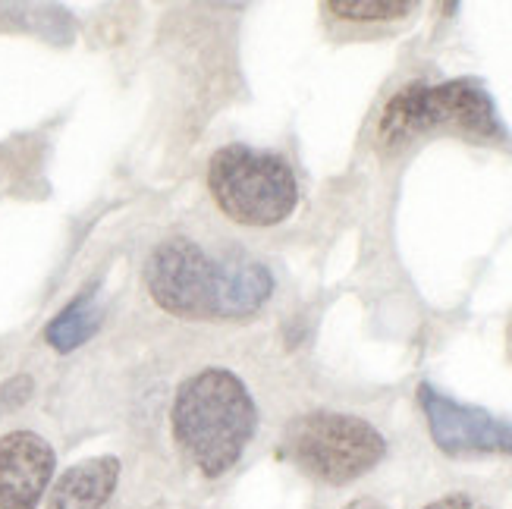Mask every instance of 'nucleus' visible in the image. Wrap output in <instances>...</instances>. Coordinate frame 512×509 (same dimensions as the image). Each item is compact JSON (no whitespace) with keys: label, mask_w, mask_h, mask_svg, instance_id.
<instances>
[{"label":"nucleus","mask_w":512,"mask_h":509,"mask_svg":"<svg viewBox=\"0 0 512 509\" xmlns=\"http://www.w3.org/2000/svg\"><path fill=\"white\" fill-rule=\"evenodd\" d=\"M145 286L158 308L173 318L242 321L274 296V274L255 258H211L195 239L170 236L148 255Z\"/></svg>","instance_id":"f257e3e1"},{"label":"nucleus","mask_w":512,"mask_h":509,"mask_svg":"<svg viewBox=\"0 0 512 509\" xmlns=\"http://www.w3.org/2000/svg\"><path fill=\"white\" fill-rule=\"evenodd\" d=\"M170 425L192 466L205 478H220L255 437L258 406L230 368H202L176 390Z\"/></svg>","instance_id":"f03ea898"},{"label":"nucleus","mask_w":512,"mask_h":509,"mask_svg":"<svg viewBox=\"0 0 512 509\" xmlns=\"http://www.w3.org/2000/svg\"><path fill=\"white\" fill-rule=\"evenodd\" d=\"M459 132L475 142H506V126L491 92L475 79L412 82L384 104L377 120V145L396 151L428 132Z\"/></svg>","instance_id":"7ed1b4c3"},{"label":"nucleus","mask_w":512,"mask_h":509,"mask_svg":"<svg viewBox=\"0 0 512 509\" xmlns=\"http://www.w3.org/2000/svg\"><path fill=\"white\" fill-rule=\"evenodd\" d=\"M208 189L214 205L242 227H277L299 208V180L289 161L252 145L214 151Z\"/></svg>","instance_id":"20e7f679"},{"label":"nucleus","mask_w":512,"mask_h":509,"mask_svg":"<svg viewBox=\"0 0 512 509\" xmlns=\"http://www.w3.org/2000/svg\"><path fill=\"white\" fill-rule=\"evenodd\" d=\"M283 456L308 478L343 488L387 456V440L359 415L308 412L286 425Z\"/></svg>","instance_id":"39448f33"},{"label":"nucleus","mask_w":512,"mask_h":509,"mask_svg":"<svg viewBox=\"0 0 512 509\" xmlns=\"http://www.w3.org/2000/svg\"><path fill=\"white\" fill-rule=\"evenodd\" d=\"M431 440L447 456H512V425L481 406H465L453 396L418 384Z\"/></svg>","instance_id":"423d86ee"},{"label":"nucleus","mask_w":512,"mask_h":509,"mask_svg":"<svg viewBox=\"0 0 512 509\" xmlns=\"http://www.w3.org/2000/svg\"><path fill=\"white\" fill-rule=\"evenodd\" d=\"M57 469L51 444L35 431L0 437V509H38Z\"/></svg>","instance_id":"0eeeda50"},{"label":"nucleus","mask_w":512,"mask_h":509,"mask_svg":"<svg viewBox=\"0 0 512 509\" xmlns=\"http://www.w3.org/2000/svg\"><path fill=\"white\" fill-rule=\"evenodd\" d=\"M120 484V459L95 456L66 469L48 494V509H104Z\"/></svg>","instance_id":"6e6552de"},{"label":"nucleus","mask_w":512,"mask_h":509,"mask_svg":"<svg viewBox=\"0 0 512 509\" xmlns=\"http://www.w3.org/2000/svg\"><path fill=\"white\" fill-rule=\"evenodd\" d=\"M98 327H101V308L95 302V290H85L44 327V343L57 352H73L92 340L98 334Z\"/></svg>","instance_id":"1a4fd4ad"},{"label":"nucleus","mask_w":512,"mask_h":509,"mask_svg":"<svg viewBox=\"0 0 512 509\" xmlns=\"http://www.w3.org/2000/svg\"><path fill=\"white\" fill-rule=\"evenodd\" d=\"M418 4L412 0H327L324 10L346 22H390L406 19Z\"/></svg>","instance_id":"9d476101"},{"label":"nucleus","mask_w":512,"mask_h":509,"mask_svg":"<svg viewBox=\"0 0 512 509\" xmlns=\"http://www.w3.org/2000/svg\"><path fill=\"white\" fill-rule=\"evenodd\" d=\"M425 509H491V506L481 503L472 494H465V491H453V494H443V497L431 500Z\"/></svg>","instance_id":"9b49d317"},{"label":"nucleus","mask_w":512,"mask_h":509,"mask_svg":"<svg viewBox=\"0 0 512 509\" xmlns=\"http://www.w3.org/2000/svg\"><path fill=\"white\" fill-rule=\"evenodd\" d=\"M343 509H387V506L381 500H374V497H359V500L346 503Z\"/></svg>","instance_id":"f8f14e48"},{"label":"nucleus","mask_w":512,"mask_h":509,"mask_svg":"<svg viewBox=\"0 0 512 509\" xmlns=\"http://www.w3.org/2000/svg\"><path fill=\"white\" fill-rule=\"evenodd\" d=\"M506 352H509V362H512V321H509V330H506Z\"/></svg>","instance_id":"ddd939ff"}]
</instances>
